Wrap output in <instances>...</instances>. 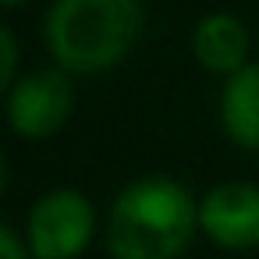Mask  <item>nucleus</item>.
I'll list each match as a JSON object with an SVG mask.
<instances>
[{
  "label": "nucleus",
  "mask_w": 259,
  "mask_h": 259,
  "mask_svg": "<svg viewBox=\"0 0 259 259\" xmlns=\"http://www.w3.org/2000/svg\"><path fill=\"white\" fill-rule=\"evenodd\" d=\"M199 231V206L170 178H139L110 206L107 252L114 259H181Z\"/></svg>",
  "instance_id": "nucleus-1"
},
{
  "label": "nucleus",
  "mask_w": 259,
  "mask_h": 259,
  "mask_svg": "<svg viewBox=\"0 0 259 259\" xmlns=\"http://www.w3.org/2000/svg\"><path fill=\"white\" fill-rule=\"evenodd\" d=\"M142 36L139 0H57L47 18V43L61 71L96 75L128 57Z\"/></svg>",
  "instance_id": "nucleus-2"
},
{
  "label": "nucleus",
  "mask_w": 259,
  "mask_h": 259,
  "mask_svg": "<svg viewBox=\"0 0 259 259\" xmlns=\"http://www.w3.org/2000/svg\"><path fill=\"white\" fill-rule=\"evenodd\" d=\"M96 231L93 202L75 188L47 192L25 224V245L32 259H78Z\"/></svg>",
  "instance_id": "nucleus-3"
},
{
  "label": "nucleus",
  "mask_w": 259,
  "mask_h": 259,
  "mask_svg": "<svg viewBox=\"0 0 259 259\" xmlns=\"http://www.w3.org/2000/svg\"><path fill=\"white\" fill-rule=\"evenodd\" d=\"M199 231L231 252H248L259 245V185L227 181L206 192L199 202Z\"/></svg>",
  "instance_id": "nucleus-4"
},
{
  "label": "nucleus",
  "mask_w": 259,
  "mask_h": 259,
  "mask_svg": "<svg viewBox=\"0 0 259 259\" xmlns=\"http://www.w3.org/2000/svg\"><path fill=\"white\" fill-rule=\"evenodd\" d=\"M71 114V82L64 71H36L11 85L8 121L22 139H50Z\"/></svg>",
  "instance_id": "nucleus-5"
},
{
  "label": "nucleus",
  "mask_w": 259,
  "mask_h": 259,
  "mask_svg": "<svg viewBox=\"0 0 259 259\" xmlns=\"http://www.w3.org/2000/svg\"><path fill=\"white\" fill-rule=\"evenodd\" d=\"M192 50H195V61L206 68V71H217V75H238L245 64V54H248V32L245 25L234 18V15H209L199 22L195 36H192Z\"/></svg>",
  "instance_id": "nucleus-6"
},
{
  "label": "nucleus",
  "mask_w": 259,
  "mask_h": 259,
  "mask_svg": "<svg viewBox=\"0 0 259 259\" xmlns=\"http://www.w3.org/2000/svg\"><path fill=\"white\" fill-rule=\"evenodd\" d=\"M220 124L231 142L259 153V64L241 68L220 93Z\"/></svg>",
  "instance_id": "nucleus-7"
},
{
  "label": "nucleus",
  "mask_w": 259,
  "mask_h": 259,
  "mask_svg": "<svg viewBox=\"0 0 259 259\" xmlns=\"http://www.w3.org/2000/svg\"><path fill=\"white\" fill-rule=\"evenodd\" d=\"M15 64H18V47L11 29H0V89L15 85Z\"/></svg>",
  "instance_id": "nucleus-8"
},
{
  "label": "nucleus",
  "mask_w": 259,
  "mask_h": 259,
  "mask_svg": "<svg viewBox=\"0 0 259 259\" xmlns=\"http://www.w3.org/2000/svg\"><path fill=\"white\" fill-rule=\"evenodd\" d=\"M29 255H32L29 245L18 238V231L11 224L0 227V259H29Z\"/></svg>",
  "instance_id": "nucleus-9"
},
{
  "label": "nucleus",
  "mask_w": 259,
  "mask_h": 259,
  "mask_svg": "<svg viewBox=\"0 0 259 259\" xmlns=\"http://www.w3.org/2000/svg\"><path fill=\"white\" fill-rule=\"evenodd\" d=\"M4 4H8V8H18V4H25V0H4Z\"/></svg>",
  "instance_id": "nucleus-10"
}]
</instances>
